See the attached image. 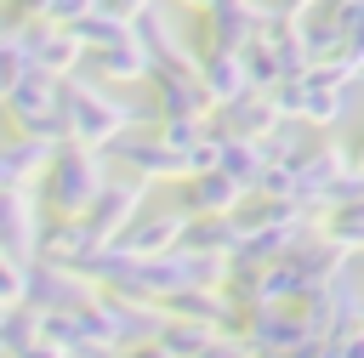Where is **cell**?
Masks as SVG:
<instances>
[{
    "label": "cell",
    "instance_id": "obj_1",
    "mask_svg": "<svg viewBox=\"0 0 364 358\" xmlns=\"http://www.w3.org/2000/svg\"><path fill=\"white\" fill-rule=\"evenodd\" d=\"M102 159H97V148H85V142H63L57 153H51V165H46V176H40V199H46V216H85L91 210V199L102 193Z\"/></svg>",
    "mask_w": 364,
    "mask_h": 358
},
{
    "label": "cell",
    "instance_id": "obj_2",
    "mask_svg": "<svg viewBox=\"0 0 364 358\" xmlns=\"http://www.w3.org/2000/svg\"><path fill=\"white\" fill-rule=\"evenodd\" d=\"M63 108H68V142H85V148H114L136 119L119 97H108L97 80L85 74H68L63 80Z\"/></svg>",
    "mask_w": 364,
    "mask_h": 358
},
{
    "label": "cell",
    "instance_id": "obj_3",
    "mask_svg": "<svg viewBox=\"0 0 364 358\" xmlns=\"http://www.w3.org/2000/svg\"><path fill=\"white\" fill-rule=\"evenodd\" d=\"M6 125H11V136H40V142L63 148V142H68L63 80H51V74L28 68V74H23V85L6 97Z\"/></svg>",
    "mask_w": 364,
    "mask_h": 358
},
{
    "label": "cell",
    "instance_id": "obj_4",
    "mask_svg": "<svg viewBox=\"0 0 364 358\" xmlns=\"http://www.w3.org/2000/svg\"><path fill=\"white\" fill-rule=\"evenodd\" d=\"M228 335H239L250 352H290V347H301L313 330H307L301 301H290V307H233Z\"/></svg>",
    "mask_w": 364,
    "mask_h": 358
},
{
    "label": "cell",
    "instance_id": "obj_5",
    "mask_svg": "<svg viewBox=\"0 0 364 358\" xmlns=\"http://www.w3.org/2000/svg\"><path fill=\"white\" fill-rule=\"evenodd\" d=\"M17 45H23V57L40 68V74H51V80H68V74H80V63H85V40L68 28V23H23L17 34H11Z\"/></svg>",
    "mask_w": 364,
    "mask_h": 358
},
{
    "label": "cell",
    "instance_id": "obj_6",
    "mask_svg": "<svg viewBox=\"0 0 364 358\" xmlns=\"http://www.w3.org/2000/svg\"><path fill=\"white\" fill-rule=\"evenodd\" d=\"M290 165H296V205L324 210L330 188H336L347 170H353V148H347V142H318V148L290 153Z\"/></svg>",
    "mask_w": 364,
    "mask_h": 358
},
{
    "label": "cell",
    "instance_id": "obj_7",
    "mask_svg": "<svg viewBox=\"0 0 364 358\" xmlns=\"http://www.w3.org/2000/svg\"><path fill=\"white\" fill-rule=\"evenodd\" d=\"M199 17H205L199 51H245V45L262 34V23H267V11H262L256 0H216V6H205Z\"/></svg>",
    "mask_w": 364,
    "mask_h": 358
},
{
    "label": "cell",
    "instance_id": "obj_8",
    "mask_svg": "<svg viewBox=\"0 0 364 358\" xmlns=\"http://www.w3.org/2000/svg\"><path fill=\"white\" fill-rule=\"evenodd\" d=\"M142 199H148V182H142V176H108V182H102V193H97V199H91V210H85L91 233H97L102 244H114V239L142 216Z\"/></svg>",
    "mask_w": 364,
    "mask_h": 358
},
{
    "label": "cell",
    "instance_id": "obj_9",
    "mask_svg": "<svg viewBox=\"0 0 364 358\" xmlns=\"http://www.w3.org/2000/svg\"><path fill=\"white\" fill-rule=\"evenodd\" d=\"M97 250H108V244L91 233L85 216H46V227H40V256H34V261H51V267L85 273Z\"/></svg>",
    "mask_w": 364,
    "mask_h": 358
},
{
    "label": "cell",
    "instance_id": "obj_10",
    "mask_svg": "<svg viewBox=\"0 0 364 358\" xmlns=\"http://www.w3.org/2000/svg\"><path fill=\"white\" fill-rule=\"evenodd\" d=\"M154 108L159 119H210L216 114V97L205 91L199 68H154Z\"/></svg>",
    "mask_w": 364,
    "mask_h": 358
},
{
    "label": "cell",
    "instance_id": "obj_11",
    "mask_svg": "<svg viewBox=\"0 0 364 358\" xmlns=\"http://www.w3.org/2000/svg\"><path fill=\"white\" fill-rule=\"evenodd\" d=\"M40 205H34V193L28 188H0V256H11V261H34L40 256Z\"/></svg>",
    "mask_w": 364,
    "mask_h": 358
},
{
    "label": "cell",
    "instance_id": "obj_12",
    "mask_svg": "<svg viewBox=\"0 0 364 358\" xmlns=\"http://www.w3.org/2000/svg\"><path fill=\"white\" fill-rule=\"evenodd\" d=\"M114 153H119V165H125L131 176H142V182H182V176H188V153H176L171 142L142 136V131H125V136L114 142Z\"/></svg>",
    "mask_w": 364,
    "mask_h": 358
},
{
    "label": "cell",
    "instance_id": "obj_13",
    "mask_svg": "<svg viewBox=\"0 0 364 358\" xmlns=\"http://www.w3.org/2000/svg\"><path fill=\"white\" fill-rule=\"evenodd\" d=\"M97 295V284L85 273H68V267H51V261H28V307L40 313H74Z\"/></svg>",
    "mask_w": 364,
    "mask_h": 358
},
{
    "label": "cell",
    "instance_id": "obj_14",
    "mask_svg": "<svg viewBox=\"0 0 364 358\" xmlns=\"http://www.w3.org/2000/svg\"><path fill=\"white\" fill-rule=\"evenodd\" d=\"M210 125H216L222 136H239V142H267V136H273L279 125H290V119H279V108H273L267 91H245V97L222 102V108L210 114Z\"/></svg>",
    "mask_w": 364,
    "mask_h": 358
},
{
    "label": "cell",
    "instance_id": "obj_15",
    "mask_svg": "<svg viewBox=\"0 0 364 358\" xmlns=\"http://www.w3.org/2000/svg\"><path fill=\"white\" fill-rule=\"evenodd\" d=\"M182 227H188V210H154V216H136V222L114 239V250H125V256H136V261L171 256V250H182Z\"/></svg>",
    "mask_w": 364,
    "mask_h": 358
},
{
    "label": "cell",
    "instance_id": "obj_16",
    "mask_svg": "<svg viewBox=\"0 0 364 358\" xmlns=\"http://www.w3.org/2000/svg\"><path fill=\"white\" fill-rule=\"evenodd\" d=\"M85 63H91V80H97V85H136V80H154V57H148V45L136 40V28H131L119 45L85 51Z\"/></svg>",
    "mask_w": 364,
    "mask_h": 358
},
{
    "label": "cell",
    "instance_id": "obj_17",
    "mask_svg": "<svg viewBox=\"0 0 364 358\" xmlns=\"http://www.w3.org/2000/svg\"><path fill=\"white\" fill-rule=\"evenodd\" d=\"M250 193L228 176V170H193L182 176V210L188 216H233Z\"/></svg>",
    "mask_w": 364,
    "mask_h": 358
},
{
    "label": "cell",
    "instance_id": "obj_18",
    "mask_svg": "<svg viewBox=\"0 0 364 358\" xmlns=\"http://www.w3.org/2000/svg\"><path fill=\"white\" fill-rule=\"evenodd\" d=\"M199 80H205V91L216 97V108L233 102V97H245V91H256L245 51H199Z\"/></svg>",
    "mask_w": 364,
    "mask_h": 358
},
{
    "label": "cell",
    "instance_id": "obj_19",
    "mask_svg": "<svg viewBox=\"0 0 364 358\" xmlns=\"http://www.w3.org/2000/svg\"><path fill=\"white\" fill-rule=\"evenodd\" d=\"M347 85L341 80H330L324 68H307L301 74V108H296V125H336L341 119V108H347V97H341Z\"/></svg>",
    "mask_w": 364,
    "mask_h": 358
},
{
    "label": "cell",
    "instance_id": "obj_20",
    "mask_svg": "<svg viewBox=\"0 0 364 358\" xmlns=\"http://www.w3.org/2000/svg\"><path fill=\"white\" fill-rule=\"evenodd\" d=\"M159 318H188V324H210V330H228V318H233V301L222 295V290H176V295H165L159 301Z\"/></svg>",
    "mask_w": 364,
    "mask_h": 358
},
{
    "label": "cell",
    "instance_id": "obj_21",
    "mask_svg": "<svg viewBox=\"0 0 364 358\" xmlns=\"http://www.w3.org/2000/svg\"><path fill=\"white\" fill-rule=\"evenodd\" d=\"M51 153L57 148L40 136H6L0 142V188H28V176H46Z\"/></svg>",
    "mask_w": 364,
    "mask_h": 358
},
{
    "label": "cell",
    "instance_id": "obj_22",
    "mask_svg": "<svg viewBox=\"0 0 364 358\" xmlns=\"http://www.w3.org/2000/svg\"><path fill=\"white\" fill-rule=\"evenodd\" d=\"M239 244H245V233L233 216H188V227H182V250H199V256H233Z\"/></svg>",
    "mask_w": 364,
    "mask_h": 358
},
{
    "label": "cell",
    "instance_id": "obj_23",
    "mask_svg": "<svg viewBox=\"0 0 364 358\" xmlns=\"http://www.w3.org/2000/svg\"><path fill=\"white\" fill-rule=\"evenodd\" d=\"M216 170H228L245 193H256V182H262V170H267V148H262V142H239V136H228Z\"/></svg>",
    "mask_w": 364,
    "mask_h": 358
},
{
    "label": "cell",
    "instance_id": "obj_24",
    "mask_svg": "<svg viewBox=\"0 0 364 358\" xmlns=\"http://www.w3.org/2000/svg\"><path fill=\"white\" fill-rule=\"evenodd\" d=\"M210 324H188V318H159V330H154V341L171 352V358H199L205 347H210Z\"/></svg>",
    "mask_w": 364,
    "mask_h": 358
},
{
    "label": "cell",
    "instance_id": "obj_25",
    "mask_svg": "<svg viewBox=\"0 0 364 358\" xmlns=\"http://www.w3.org/2000/svg\"><path fill=\"white\" fill-rule=\"evenodd\" d=\"M40 341V307H6V318H0V358H23L28 347Z\"/></svg>",
    "mask_w": 364,
    "mask_h": 358
},
{
    "label": "cell",
    "instance_id": "obj_26",
    "mask_svg": "<svg viewBox=\"0 0 364 358\" xmlns=\"http://www.w3.org/2000/svg\"><path fill=\"white\" fill-rule=\"evenodd\" d=\"M80 40H85V51H102V45H119L125 34H131V23H119V17H108V11H91V17H80V23H68Z\"/></svg>",
    "mask_w": 364,
    "mask_h": 358
},
{
    "label": "cell",
    "instance_id": "obj_27",
    "mask_svg": "<svg viewBox=\"0 0 364 358\" xmlns=\"http://www.w3.org/2000/svg\"><path fill=\"white\" fill-rule=\"evenodd\" d=\"M210 131H216L210 119H159V125H154V136H159V142H171L176 153H193Z\"/></svg>",
    "mask_w": 364,
    "mask_h": 358
},
{
    "label": "cell",
    "instance_id": "obj_28",
    "mask_svg": "<svg viewBox=\"0 0 364 358\" xmlns=\"http://www.w3.org/2000/svg\"><path fill=\"white\" fill-rule=\"evenodd\" d=\"M28 68H34V63L23 57V45H17V40H0V102L23 85V74H28Z\"/></svg>",
    "mask_w": 364,
    "mask_h": 358
},
{
    "label": "cell",
    "instance_id": "obj_29",
    "mask_svg": "<svg viewBox=\"0 0 364 358\" xmlns=\"http://www.w3.org/2000/svg\"><path fill=\"white\" fill-rule=\"evenodd\" d=\"M28 301V267L0 256V307H23Z\"/></svg>",
    "mask_w": 364,
    "mask_h": 358
},
{
    "label": "cell",
    "instance_id": "obj_30",
    "mask_svg": "<svg viewBox=\"0 0 364 358\" xmlns=\"http://www.w3.org/2000/svg\"><path fill=\"white\" fill-rule=\"evenodd\" d=\"M199 358H250V347H245L239 335H228V330H216V335H210V347H205Z\"/></svg>",
    "mask_w": 364,
    "mask_h": 358
},
{
    "label": "cell",
    "instance_id": "obj_31",
    "mask_svg": "<svg viewBox=\"0 0 364 358\" xmlns=\"http://www.w3.org/2000/svg\"><path fill=\"white\" fill-rule=\"evenodd\" d=\"M290 358H341V341L336 335H307L301 347H290Z\"/></svg>",
    "mask_w": 364,
    "mask_h": 358
},
{
    "label": "cell",
    "instance_id": "obj_32",
    "mask_svg": "<svg viewBox=\"0 0 364 358\" xmlns=\"http://www.w3.org/2000/svg\"><path fill=\"white\" fill-rule=\"evenodd\" d=\"M6 11H11V17H17V23H46V17H51V11H57V0H11V6H6Z\"/></svg>",
    "mask_w": 364,
    "mask_h": 358
},
{
    "label": "cell",
    "instance_id": "obj_33",
    "mask_svg": "<svg viewBox=\"0 0 364 358\" xmlns=\"http://www.w3.org/2000/svg\"><path fill=\"white\" fill-rule=\"evenodd\" d=\"M91 11H102V0H57L51 23H80V17H91Z\"/></svg>",
    "mask_w": 364,
    "mask_h": 358
},
{
    "label": "cell",
    "instance_id": "obj_34",
    "mask_svg": "<svg viewBox=\"0 0 364 358\" xmlns=\"http://www.w3.org/2000/svg\"><path fill=\"white\" fill-rule=\"evenodd\" d=\"M102 11L119 17V23H136L142 11H154V0H102Z\"/></svg>",
    "mask_w": 364,
    "mask_h": 358
},
{
    "label": "cell",
    "instance_id": "obj_35",
    "mask_svg": "<svg viewBox=\"0 0 364 358\" xmlns=\"http://www.w3.org/2000/svg\"><path fill=\"white\" fill-rule=\"evenodd\" d=\"M119 358H171V352H165V347H159V341L148 335V341H136V347H125Z\"/></svg>",
    "mask_w": 364,
    "mask_h": 358
},
{
    "label": "cell",
    "instance_id": "obj_36",
    "mask_svg": "<svg viewBox=\"0 0 364 358\" xmlns=\"http://www.w3.org/2000/svg\"><path fill=\"white\" fill-rule=\"evenodd\" d=\"M336 341H341V358H364V324L347 330V335H336Z\"/></svg>",
    "mask_w": 364,
    "mask_h": 358
},
{
    "label": "cell",
    "instance_id": "obj_37",
    "mask_svg": "<svg viewBox=\"0 0 364 358\" xmlns=\"http://www.w3.org/2000/svg\"><path fill=\"white\" fill-rule=\"evenodd\" d=\"M23 358H68V352H63V347H57V341H46V335H40V341H34V347H28V352H23Z\"/></svg>",
    "mask_w": 364,
    "mask_h": 358
},
{
    "label": "cell",
    "instance_id": "obj_38",
    "mask_svg": "<svg viewBox=\"0 0 364 358\" xmlns=\"http://www.w3.org/2000/svg\"><path fill=\"white\" fill-rule=\"evenodd\" d=\"M324 0H284V11H296V17H307V11H318Z\"/></svg>",
    "mask_w": 364,
    "mask_h": 358
},
{
    "label": "cell",
    "instance_id": "obj_39",
    "mask_svg": "<svg viewBox=\"0 0 364 358\" xmlns=\"http://www.w3.org/2000/svg\"><path fill=\"white\" fill-rule=\"evenodd\" d=\"M353 170H364V131L353 136Z\"/></svg>",
    "mask_w": 364,
    "mask_h": 358
},
{
    "label": "cell",
    "instance_id": "obj_40",
    "mask_svg": "<svg viewBox=\"0 0 364 358\" xmlns=\"http://www.w3.org/2000/svg\"><path fill=\"white\" fill-rule=\"evenodd\" d=\"M182 6H193V11H205V6H216V0H182Z\"/></svg>",
    "mask_w": 364,
    "mask_h": 358
},
{
    "label": "cell",
    "instance_id": "obj_41",
    "mask_svg": "<svg viewBox=\"0 0 364 358\" xmlns=\"http://www.w3.org/2000/svg\"><path fill=\"white\" fill-rule=\"evenodd\" d=\"M250 358H290V352H250Z\"/></svg>",
    "mask_w": 364,
    "mask_h": 358
},
{
    "label": "cell",
    "instance_id": "obj_42",
    "mask_svg": "<svg viewBox=\"0 0 364 358\" xmlns=\"http://www.w3.org/2000/svg\"><path fill=\"white\" fill-rule=\"evenodd\" d=\"M0 318H6V307H0Z\"/></svg>",
    "mask_w": 364,
    "mask_h": 358
},
{
    "label": "cell",
    "instance_id": "obj_43",
    "mask_svg": "<svg viewBox=\"0 0 364 358\" xmlns=\"http://www.w3.org/2000/svg\"><path fill=\"white\" fill-rule=\"evenodd\" d=\"M358 80H364V74H358Z\"/></svg>",
    "mask_w": 364,
    "mask_h": 358
},
{
    "label": "cell",
    "instance_id": "obj_44",
    "mask_svg": "<svg viewBox=\"0 0 364 358\" xmlns=\"http://www.w3.org/2000/svg\"><path fill=\"white\" fill-rule=\"evenodd\" d=\"M0 40H6V34H0Z\"/></svg>",
    "mask_w": 364,
    "mask_h": 358
}]
</instances>
